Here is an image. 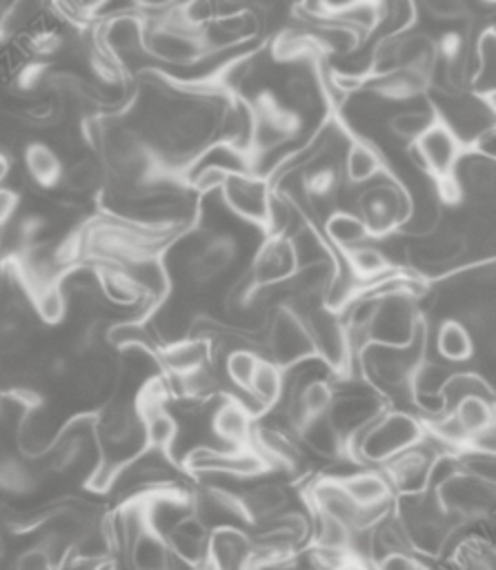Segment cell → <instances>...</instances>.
Wrapping results in <instances>:
<instances>
[{"mask_svg": "<svg viewBox=\"0 0 496 570\" xmlns=\"http://www.w3.org/2000/svg\"><path fill=\"white\" fill-rule=\"evenodd\" d=\"M476 98L483 102V107L489 111V116L496 120V85L492 87H485V89H478L474 91Z\"/></svg>", "mask_w": 496, "mask_h": 570, "instance_id": "40", "label": "cell"}, {"mask_svg": "<svg viewBox=\"0 0 496 570\" xmlns=\"http://www.w3.org/2000/svg\"><path fill=\"white\" fill-rule=\"evenodd\" d=\"M338 185V169L334 165H320L305 174L302 187L309 198H329Z\"/></svg>", "mask_w": 496, "mask_h": 570, "instance_id": "34", "label": "cell"}, {"mask_svg": "<svg viewBox=\"0 0 496 570\" xmlns=\"http://www.w3.org/2000/svg\"><path fill=\"white\" fill-rule=\"evenodd\" d=\"M147 47L167 60H191L202 49L196 38L178 31H156L151 38H147Z\"/></svg>", "mask_w": 496, "mask_h": 570, "instance_id": "33", "label": "cell"}, {"mask_svg": "<svg viewBox=\"0 0 496 570\" xmlns=\"http://www.w3.org/2000/svg\"><path fill=\"white\" fill-rule=\"evenodd\" d=\"M323 234L338 254L371 240V234L360 214L349 209H334L323 223Z\"/></svg>", "mask_w": 496, "mask_h": 570, "instance_id": "23", "label": "cell"}, {"mask_svg": "<svg viewBox=\"0 0 496 570\" xmlns=\"http://www.w3.org/2000/svg\"><path fill=\"white\" fill-rule=\"evenodd\" d=\"M289 238L298 258V267L323 261H338L325 234H318L311 225H300L294 234H289Z\"/></svg>", "mask_w": 496, "mask_h": 570, "instance_id": "32", "label": "cell"}, {"mask_svg": "<svg viewBox=\"0 0 496 570\" xmlns=\"http://www.w3.org/2000/svg\"><path fill=\"white\" fill-rule=\"evenodd\" d=\"M385 171L380 154L363 140H354L345 154V176L354 185H365Z\"/></svg>", "mask_w": 496, "mask_h": 570, "instance_id": "29", "label": "cell"}, {"mask_svg": "<svg viewBox=\"0 0 496 570\" xmlns=\"http://www.w3.org/2000/svg\"><path fill=\"white\" fill-rule=\"evenodd\" d=\"M27 174L42 187H51L62 176V165L58 154L44 142H29L24 147Z\"/></svg>", "mask_w": 496, "mask_h": 570, "instance_id": "31", "label": "cell"}, {"mask_svg": "<svg viewBox=\"0 0 496 570\" xmlns=\"http://www.w3.org/2000/svg\"><path fill=\"white\" fill-rule=\"evenodd\" d=\"M298 314L307 323L316 356L325 361V365L334 372L336 379H347L351 363L356 361V354L351 350V341H349V332L343 314L327 307L325 303L307 307Z\"/></svg>", "mask_w": 496, "mask_h": 570, "instance_id": "5", "label": "cell"}, {"mask_svg": "<svg viewBox=\"0 0 496 570\" xmlns=\"http://www.w3.org/2000/svg\"><path fill=\"white\" fill-rule=\"evenodd\" d=\"M416 9L425 11L431 20L438 22H458L467 18V0H414Z\"/></svg>", "mask_w": 496, "mask_h": 570, "instance_id": "35", "label": "cell"}, {"mask_svg": "<svg viewBox=\"0 0 496 570\" xmlns=\"http://www.w3.org/2000/svg\"><path fill=\"white\" fill-rule=\"evenodd\" d=\"M29 303L33 307L36 318L42 321L47 327H56L65 323L69 316V296L62 285V278L33 287L29 292Z\"/></svg>", "mask_w": 496, "mask_h": 570, "instance_id": "25", "label": "cell"}, {"mask_svg": "<svg viewBox=\"0 0 496 570\" xmlns=\"http://www.w3.org/2000/svg\"><path fill=\"white\" fill-rule=\"evenodd\" d=\"M365 0H320V9L329 16H343Z\"/></svg>", "mask_w": 496, "mask_h": 570, "instance_id": "39", "label": "cell"}, {"mask_svg": "<svg viewBox=\"0 0 496 570\" xmlns=\"http://www.w3.org/2000/svg\"><path fill=\"white\" fill-rule=\"evenodd\" d=\"M434 347L438 358L463 365L469 363L476 354V343L469 327L460 318H443L434 330Z\"/></svg>", "mask_w": 496, "mask_h": 570, "instance_id": "22", "label": "cell"}, {"mask_svg": "<svg viewBox=\"0 0 496 570\" xmlns=\"http://www.w3.org/2000/svg\"><path fill=\"white\" fill-rule=\"evenodd\" d=\"M238 501L249 525L262 523L291 508L289 490L282 483L262 476L249 481L245 490L238 494Z\"/></svg>", "mask_w": 496, "mask_h": 570, "instance_id": "14", "label": "cell"}, {"mask_svg": "<svg viewBox=\"0 0 496 570\" xmlns=\"http://www.w3.org/2000/svg\"><path fill=\"white\" fill-rule=\"evenodd\" d=\"M480 2H485V4H496V0H480Z\"/></svg>", "mask_w": 496, "mask_h": 570, "instance_id": "43", "label": "cell"}, {"mask_svg": "<svg viewBox=\"0 0 496 570\" xmlns=\"http://www.w3.org/2000/svg\"><path fill=\"white\" fill-rule=\"evenodd\" d=\"M207 557L222 570H247L254 557V539L247 528L227 525L209 532Z\"/></svg>", "mask_w": 496, "mask_h": 570, "instance_id": "16", "label": "cell"}, {"mask_svg": "<svg viewBox=\"0 0 496 570\" xmlns=\"http://www.w3.org/2000/svg\"><path fill=\"white\" fill-rule=\"evenodd\" d=\"M262 358V352H258L251 345H238L225 352L222 356V376L225 381L236 390V394H242L247 399L249 383L254 379V372Z\"/></svg>", "mask_w": 496, "mask_h": 570, "instance_id": "27", "label": "cell"}, {"mask_svg": "<svg viewBox=\"0 0 496 570\" xmlns=\"http://www.w3.org/2000/svg\"><path fill=\"white\" fill-rule=\"evenodd\" d=\"M425 436L427 428L423 416L411 410L387 405L347 443V454L360 465L383 468L405 450L420 443Z\"/></svg>", "mask_w": 496, "mask_h": 570, "instance_id": "1", "label": "cell"}, {"mask_svg": "<svg viewBox=\"0 0 496 570\" xmlns=\"http://www.w3.org/2000/svg\"><path fill=\"white\" fill-rule=\"evenodd\" d=\"M343 263L347 265V269L363 283H376L380 278H385L387 274H391L394 269H398L391 258L385 254V249H380L378 245L371 243H363L358 247H351L347 252L340 254Z\"/></svg>", "mask_w": 496, "mask_h": 570, "instance_id": "24", "label": "cell"}, {"mask_svg": "<svg viewBox=\"0 0 496 570\" xmlns=\"http://www.w3.org/2000/svg\"><path fill=\"white\" fill-rule=\"evenodd\" d=\"M411 209V191L396 180L376 183L356 198V212L365 220L371 238L378 240L398 234L407 225Z\"/></svg>", "mask_w": 496, "mask_h": 570, "instance_id": "3", "label": "cell"}, {"mask_svg": "<svg viewBox=\"0 0 496 570\" xmlns=\"http://www.w3.org/2000/svg\"><path fill=\"white\" fill-rule=\"evenodd\" d=\"M329 570H374V566L369 563V561H365V559H358V557H347L345 561H340L338 566H334V568H329Z\"/></svg>", "mask_w": 496, "mask_h": 570, "instance_id": "41", "label": "cell"}, {"mask_svg": "<svg viewBox=\"0 0 496 570\" xmlns=\"http://www.w3.org/2000/svg\"><path fill=\"white\" fill-rule=\"evenodd\" d=\"M445 454L429 436H425L414 448L405 450L396 459H391L387 465H383L385 474L391 481V488L396 494H416L425 492L431 485V470L436 459Z\"/></svg>", "mask_w": 496, "mask_h": 570, "instance_id": "8", "label": "cell"}, {"mask_svg": "<svg viewBox=\"0 0 496 570\" xmlns=\"http://www.w3.org/2000/svg\"><path fill=\"white\" fill-rule=\"evenodd\" d=\"M440 65L438 38L427 31H403L398 47V69L414 71L434 85Z\"/></svg>", "mask_w": 496, "mask_h": 570, "instance_id": "18", "label": "cell"}, {"mask_svg": "<svg viewBox=\"0 0 496 570\" xmlns=\"http://www.w3.org/2000/svg\"><path fill=\"white\" fill-rule=\"evenodd\" d=\"M463 452H474V454H485V456H496V419L472 434L463 448Z\"/></svg>", "mask_w": 496, "mask_h": 570, "instance_id": "38", "label": "cell"}, {"mask_svg": "<svg viewBox=\"0 0 496 570\" xmlns=\"http://www.w3.org/2000/svg\"><path fill=\"white\" fill-rule=\"evenodd\" d=\"M191 570H222V568H220V566H216V563L207 557L205 561H200V563H198V566H194Z\"/></svg>", "mask_w": 496, "mask_h": 570, "instance_id": "42", "label": "cell"}, {"mask_svg": "<svg viewBox=\"0 0 496 570\" xmlns=\"http://www.w3.org/2000/svg\"><path fill=\"white\" fill-rule=\"evenodd\" d=\"M409 149L416 158V169L436 183L456 176L458 163L465 154V142L440 116L418 140L409 145Z\"/></svg>", "mask_w": 496, "mask_h": 570, "instance_id": "7", "label": "cell"}, {"mask_svg": "<svg viewBox=\"0 0 496 570\" xmlns=\"http://www.w3.org/2000/svg\"><path fill=\"white\" fill-rule=\"evenodd\" d=\"M282 396H285V370L271 358L262 356L249 383L247 403L260 416L262 412L276 407L282 401Z\"/></svg>", "mask_w": 496, "mask_h": 570, "instance_id": "21", "label": "cell"}, {"mask_svg": "<svg viewBox=\"0 0 496 570\" xmlns=\"http://www.w3.org/2000/svg\"><path fill=\"white\" fill-rule=\"evenodd\" d=\"M440 505L458 521H476L496 508V483L463 465L431 488Z\"/></svg>", "mask_w": 496, "mask_h": 570, "instance_id": "6", "label": "cell"}, {"mask_svg": "<svg viewBox=\"0 0 496 570\" xmlns=\"http://www.w3.org/2000/svg\"><path fill=\"white\" fill-rule=\"evenodd\" d=\"M220 189L227 207L236 216L267 229L271 198H274L267 180L245 171H231Z\"/></svg>", "mask_w": 496, "mask_h": 570, "instance_id": "9", "label": "cell"}, {"mask_svg": "<svg viewBox=\"0 0 496 570\" xmlns=\"http://www.w3.org/2000/svg\"><path fill=\"white\" fill-rule=\"evenodd\" d=\"M258 414L240 394H225L209 414V430L218 445L242 448L254 443Z\"/></svg>", "mask_w": 496, "mask_h": 570, "instance_id": "10", "label": "cell"}, {"mask_svg": "<svg viewBox=\"0 0 496 570\" xmlns=\"http://www.w3.org/2000/svg\"><path fill=\"white\" fill-rule=\"evenodd\" d=\"M465 151H472V154H478L483 158L496 160V120L485 125L472 140H467Z\"/></svg>", "mask_w": 496, "mask_h": 570, "instance_id": "37", "label": "cell"}, {"mask_svg": "<svg viewBox=\"0 0 496 570\" xmlns=\"http://www.w3.org/2000/svg\"><path fill=\"white\" fill-rule=\"evenodd\" d=\"M165 539L176 559V566H185L191 570L194 566L207 559L209 530L202 525V521L194 512L185 517Z\"/></svg>", "mask_w": 496, "mask_h": 570, "instance_id": "20", "label": "cell"}, {"mask_svg": "<svg viewBox=\"0 0 496 570\" xmlns=\"http://www.w3.org/2000/svg\"><path fill=\"white\" fill-rule=\"evenodd\" d=\"M262 345H265L262 356L271 358L282 370L309 356H316L314 341L305 318L287 303L269 309V316L262 330Z\"/></svg>", "mask_w": 496, "mask_h": 570, "instance_id": "4", "label": "cell"}, {"mask_svg": "<svg viewBox=\"0 0 496 570\" xmlns=\"http://www.w3.org/2000/svg\"><path fill=\"white\" fill-rule=\"evenodd\" d=\"M127 561L131 570H176V559L169 550L167 539L145 523L129 541Z\"/></svg>", "mask_w": 496, "mask_h": 570, "instance_id": "19", "label": "cell"}, {"mask_svg": "<svg viewBox=\"0 0 496 570\" xmlns=\"http://www.w3.org/2000/svg\"><path fill=\"white\" fill-rule=\"evenodd\" d=\"M440 118V111L436 105H425V107H416V109H403L398 114H394L387 120V127L391 131L394 138L411 145L414 140H418L436 120Z\"/></svg>", "mask_w": 496, "mask_h": 570, "instance_id": "30", "label": "cell"}, {"mask_svg": "<svg viewBox=\"0 0 496 570\" xmlns=\"http://www.w3.org/2000/svg\"><path fill=\"white\" fill-rule=\"evenodd\" d=\"M11 570H58V566H56L53 557L47 552V548L38 543V546L22 550L16 557Z\"/></svg>", "mask_w": 496, "mask_h": 570, "instance_id": "36", "label": "cell"}, {"mask_svg": "<svg viewBox=\"0 0 496 570\" xmlns=\"http://www.w3.org/2000/svg\"><path fill=\"white\" fill-rule=\"evenodd\" d=\"M216 347L209 338L202 336H185L173 343H165L158 347L160 370L169 376H182L194 370H200L214 361Z\"/></svg>", "mask_w": 496, "mask_h": 570, "instance_id": "15", "label": "cell"}, {"mask_svg": "<svg viewBox=\"0 0 496 570\" xmlns=\"http://www.w3.org/2000/svg\"><path fill=\"white\" fill-rule=\"evenodd\" d=\"M416 301V296L403 289L380 294L367 325V343L396 347L409 345L427 327V318L418 309Z\"/></svg>", "mask_w": 496, "mask_h": 570, "instance_id": "2", "label": "cell"}, {"mask_svg": "<svg viewBox=\"0 0 496 570\" xmlns=\"http://www.w3.org/2000/svg\"><path fill=\"white\" fill-rule=\"evenodd\" d=\"M298 441L305 452L323 461H343L351 459L347 454V441L329 419V414L311 416L298 428Z\"/></svg>", "mask_w": 496, "mask_h": 570, "instance_id": "17", "label": "cell"}, {"mask_svg": "<svg viewBox=\"0 0 496 570\" xmlns=\"http://www.w3.org/2000/svg\"><path fill=\"white\" fill-rule=\"evenodd\" d=\"M345 483L347 492L351 499L363 508V510H376V512H391L396 492L391 488L389 476L385 474L383 468L374 465H360L351 470L349 474L340 476Z\"/></svg>", "mask_w": 496, "mask_h": 570, "instance_id": "13", "label": "cell"}, {"mask_svg": "<svg viewBox=\"0 0 496 570\" xmlns=\"http://www.w3.org/2000/svg\"><path fill=\"white\" fill-rule=\"evenodd\" d=\"M298 269V258L291 238L285 234H267L265 243L256 249L247 269L256 287H271L287 283Z\"/></svg>", "mask_w": 496, "mask_h": 570, "instance_id": "11", "label": "cell"}, {"mask_svg": "<svg viewBox=\"0 0 496 570\" xmlns=\"http://www.w3.org/2000/svg\"><path fill=\"white\" fill-rule=\"evenodd\" d=\"M238 256V243L229 234H214L202 240L189 265L185 267L189 287H207L209 283L218 281Z\"/></svg>", "mask_w": 496, "mask_h": 570, "instance_id": "12", "label": "cell"}, {"mask_svg": "<svg viewBox=\"0 0 496 570\" xmlns=\"http://www.w3.org/2000/svg\"><path fill=\"white\" fill-rule=\"evenodd\" d=\"M374 94L385 100H414L431 89V82L414 71L396 69L391 73L374 78Z\"/></svg>", "mask_w": 496, "mask_h": 570, "instance_id": "26", "label": "cell"}, {"mask_svg": "<svg viewBox=\"0 0 496 570\" xmlns=\"http://www.w3.org/2000/svg\"><path fill=\"white\" fill-rule=\"evenodd\" d=\"M467 436L476 434L496 419V396L492 394H467L458 399L449 410Z\"/></svg>", "mask_w": 496, "mask_h": 570, "instance_id": "28", "label": "cell"}]
</instances>
